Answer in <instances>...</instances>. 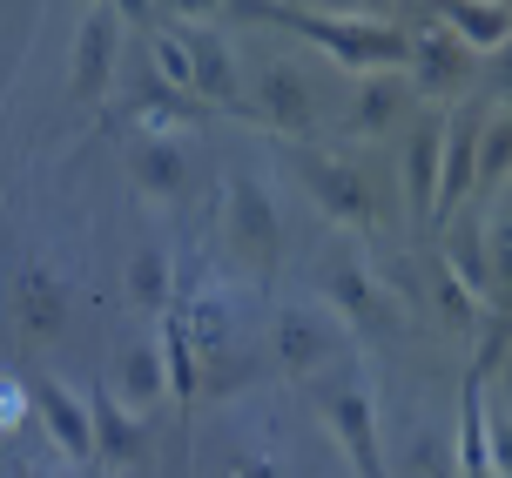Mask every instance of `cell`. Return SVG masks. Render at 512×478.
I'll return each instance as SVG.
<instances>
[{"label": "cell", "instance_id": "cell-1", "mask_svg": "<svg viewBox=\"0 0 512 478\" xmlns=\"http://www.w3.org/2000/svg\"><path fill=\"white\" fill-rule=\"evenodd\" d=\"M243 14H256V21H277L290 27V34H304V41H317L324 54H337V61H351V68H405L411 61V41L398 34V27L384 21H358V14H304V7H270V0H236Z\"/></svg>", "mask_w": 512, "mask_h": 478}, {"label": "cell", "instance_id": "cell-2", "mask_svg": "<svg viewBox=\"0 0 512 478\" xmlns=\"http://www.w3.org/2000/svg\"><path fill=\"white\" fill-rule=\"evenodd\" d=\"M230 243L243 263H277L283 250V229H277V202L256 176H236L230 182Z\"/></svg>", "mask_w": 512, "mask_h": 478}, {"label": "cell", "instance_id": "cell-3", "mask_svg": "<svg viewBox=\"0 0 512 478\" xmlns=\"http://www.w3.org/2000/svg\"><path fill=\"white\" fill-rule=\"evenodd\" d=\"M324 418L337 425L358 478H384V465H378V404H371V391H364V384H324Z\"/></svg>", "mask_w": 512, "mask_h": 478}, {"label": "cell", "instance_id": "cell-4", "mask_svg": "<svg viewBox=\"0 0 512 478\" xmlns=\"http://www.w3.org/2000/svg\"><path fill=\"white\" fill-rule=\"evenodd\" d=\"M297 169H304L310 196L324 202L337 223H351V229H371V223H378V209H371V189H364V176L351 169V162H337V155H297Z\"/></svg>", "mask_w": 512, "mask_h": 478}, {"label": "cell", "instance_id": "cell-5", "mask_svg": "<svg viewBox=\"0 0 512 478\" xmlns=\"http://www.w3.org/2000/svg\"><path fill=\"white\" fill-rule=\"evenodd\" d=\"M256 108H263V122L283 128V135H310V128H317V88H310L290 61H270V68L256 75Z\"/></svg>", "mask_w": 512, "mask_h": 478}, {"label": "cell", "instance_id": "cell-6", "mask_svg": "<svg viewBox=\"0 0 512 478\" xmlns=\"http://www.w3.org/2000/svg\"><path fill=\"white\" fill-rule=\"evenodd\" d=\"M27 404H34V418L48 425V438H54L68 458H95V425H88V404H81L68 384L41 378L34 391H27Z\"/></svg>", "mask_w": 512, "mask_h": 478}, {"label": "cell", "instance_id": "cell-7", "mask_svg": "<svg viewBox=\"0 0 512 478\" xmlns=\"http://www.w3.org/2000/svg\"><path fill=\"white\" fill-rule=\"evenodd\" d=\"M270 344H277V364L283 371H317L324 357H331V324L317 317V310H304V303H290V310H277V330H270Z\"/></svg>", "mask_w": 512, "mask_h": 478}, {"label": "cell", "instance_id": "cell-8", "mask_svg": "<svg viewBox=\"0 0 512 478\" xmlns=\"http://www.w3.org/2000/svg\"><path fill=\"white\" fill-rule=\"evenodd\" d=\"M472 169H479V122L459 115V122L445 128V162H438V202H432V216H452V209L465 202Z\"/></svg>", "mask_w": 512, "mask_h": 478}, {"label": "cell", "instance_id": "cell-9", "mask_svg": "<svg viewBox=\"0 0 512 478\" xmlns=\"http://www.w3.org/2000/svg\"><path fill=\"white\" fill-rule=\"evenodd\" d=\"M438 162H445V122H418L405 135V196L418 216H432L438 202Z\"/></svg>", "mask_w": 512, "mask_h": 478}, {"label": "cell", "instance_id": "cell-10", "mask_svg": "<svg viewBox=\"0 0 512 478\" xmlns=\"http://www.w3.org/2000/svg\"><path fill=\"white\" fill-rule=\"evenodd\" d=\"M128 169H135V182H142V196L176 202L182 189H189V155H182V142H169V135H149V142H135Z\"/></svg>", "mask_w": 512, "mask_h": 478}, {"label": "cell", "instance_id": "cell-11", "mask_svg": "<svg viewBox=\"0 0 512 478\" xmlns=\"http://www.w3.org/2000/svg\"><path fill=\"white\" fill-rule=\"evenodd\" d=\"M88 425H95V458H108V465H135L142 445H149L142 418H135L122 398H95L88 404Z\"/></svg>", "mask_w": 512, "mask_h": 478}, {"label": "cell", "instance_id": "cell-12", "mask_svg": "<svg viewBox=\"0 0 512 478\" xmlns=\"http://www.w3.org/2000/svg\"><path fill=\"white\" fill-rule=\"evenodd\" d=\"M14 310H21V324L34 330V337H54L61 330V317H68V290L54 283L48 263H27L21 283H14Z\"/></svg>", "mask_w": 512, "mask_h": 478}, {"label": "cell", "instance_id": "cell-13", "mask_svg": "<svg viewBox=\"0 0 512 478\" xmlns=\"http://www.w3.org/2000/svg\"><path fill=\"white\" fill-rule=\"evenodd\" d=\"M438 14H445V27L459 34L465 48L499 54L512 41V14H506V7H492V0H438Z\"/></svg>", "mask_w": 512, "mask_h": 478}, {"label": "cell", "instance_id": "cell-14", "mask_svg": "<svg viewBox=\"0 0 512 478\" xmlns=\"http://www.w3.org/2000/svg\"><path fill=\"white\" fill-rule=\"evenodd\" d=\"M324 303H331L337 317H351V324H378V317H391V303L378 297V283L364 277L358 263H331V270H324Z\"/></svg>", "mask_w": 512, "mask_h": 478}, {"label": "cell", "instance_id": "cell-15", "mask_svg": "<svg viewBox=\"0 0 512 478\" xmlns=\"http://www.w3.org/2000/svg\"><path fill=\"white\" fill-rule=\"evenodd\" d=\"M108 68H115V21L108 14H88L75 34V95H102L108 88Z\"/></svg>", "mask_w": 512, "mask_h": 478}, {"label": "cell", "instance_id": "cell-16", "mask_svg": "<svg viewBox=\"0 0 512 478\" xmlns=\"http://www.w3.org/2000/svg\"><path fill=\"white\" fill-rule=\"evenodd\" d=\"M162 384H169V378H162V351H155V344H128L122 364H115V398L142 418V411L162 404Z\"/></svg>", "mask_w": 512, "mask_h": 478}, {"label": "cell", "instance_id": "cell-17", "mask_svg": "<svg viewBox=\"0 0 512 478\" xmlns=\"http://www.w3.org/2000/svg\"><path fill=\"white\" fill-rule=\"evenodd\" d=\"M411 61H418V75H425V88H432V95H452V88H465V75H472V48H465L459 34L411 41Z\"/></svg>", "mask_w": 512, "mask_h": 478}, {"label": "cell", "instance_id": "cell-18", "mask_svg": "<svg viewBox=\"0 0 512 478\" xmlns=\"http://www.w3.org/2000/svg\"><path fill=\"white\" fill-rule=\"evenodd\" d=\"M506 176H512V115H492V122L479 128V169H472V189L492 202Z\"/></svg>", "mask_w": 512, "mask_h": 478}, {"label": "cell", "instance_id": "cell-19", "mask_svg": "<svg viewBox=\"0 0 512 478\" xmlns=\"http://www.w3.org/2000/svg\"><path fill=\"white\" fill-rule=\"evenodd\" d=\"M189 41V68H196V95H216V101H236V68H230V48L209 41V34H182Z\"/></svg>", "mask_w": 512, "mask_h": 478}, {"label": "cell", "instance_id": "cell-20", "mask_svg": "<svg viewBox=\"0 0 512 478\" xmlns=\"http://www.w3.org/2000/svg\"><path fill=\"white\" fill-rule=\"evenodd\" d=\"M398 108H405V88H398V75H371L358 88V128L364 135H384V128L398 122Z\"/></svg>", "mask_w": 512, "mask_h": 478}, {"label": "cell", "instance_id": "cell-21", "mask_svg": "<svg viewBox=\"0 0 512 478\" xmlns=\"http://www.w3.org/2000/svg\"><path fill=\"white\" fill-rule=\"evenodd\" d=\"M445 256H452V277H459L472 297H492V263H486V236H479V229H459Z\"/></svg>", "mask_w": 512, "mask_h": 478}, {"label": "cell", "instance_id": "cell-22", "mask_svg": "<svg viewBox=\"0 0 512 478\" xmlns=\"http://www.w3.org/2000/svg\"><path fill=\"white\" fill-rule=\"evenodd\" d=\"M128 297L142 303V310H162L169 303V256L162 250H135V263H128Z\"/></svg>", "mask_w": 512, "mask_h": 478}, {"label": "cell", "instance_id": "cell-23", "mask_svg": "<svg viewBox=\"0 0 512 478\" xmlns=\"http://www.w3.org/2000/svg\"><path fill=\"white\" fill-rule=\"evenodd\" d=\"M155 68L169 75L176 95H196V68H189V41H182L176 27H155Z\"/></svg>", "mask_w": 512, "mask_h": 478}, {"label": "cell", "instance_id": "cell-24", "mask_svg": "<svg viewBox=\"0 0 512 478\" xmlns=\"http://www.w3.org/2000/svg\"><path fill=\"white\" fill-rule=\"evenodd\" d=\"M486 263H492V290H499V297H512V216H499V223H492Z\"/></svg>", "mask_w": 512, "mask_h": 478}, {"label": "cell", "instance_id": "cell-25", "mask_svg": "<svg viewBox=\"0 0 512 478\" xmlns=\"http://www.w3.org/2000/svg\"><path fill=\"white\" fill-rule=\"evenodd\" d=\"M189 317H196V351H216V344H223V330H230V324H223V317H230V303H223V297H203Z\"/></svg>", "mask_w": 512, "mask_h": 478}, {"label": "cell", "instance_id": "cell-26", "mask_svg": "<svg viewBox=\"0 0 512 478\" xmlns=\"http://www.w3.org/2000/svg\"><path fill=\"white\" fill-rule=\"evenodd\" d=\"M405 478H452L445 438H418V445H411V472H405Z\"/></svg>", "mask_w": 512, "mask_h": 478}, {"label": "cell", "instance_id": "cell-27", "mask_svg": "<svg viewBox=\"0 0 512 478\" xmlns=\"http://www.w3.org/2000/svg\"><path fill=\"white\" fill-rule=\"evenodd\" d=\"M486 438H492V452H499V478H512V418H492Z\"/></svg>", "mask_w": 512, "mask_h": 478}, {"label": "cell", "instance_id": "cell-28", "mask_svg": "<svg viewBox=\"0 0 512 478\" xmlns=\"http://www.w3.org/2000/svg\"><path fill=\"white\" fill-rule=\"evenodd\" d=\"M230 478H277V465H270V458H236V465H230Z\"/></svg>", "mask_w": 512, "mask_h": 478}, {"label": "cell", "instance_id": "cell-29", "mask_svg": "<svg viewBox=\"0 0 512 478\" xmlns=\"http://www.w3.org/2000/svg\"><path fill=\"white\" fill-rule=\"evenodd\" d=\"M27 411V391H14V384H7V391H0V431L14 425V418H21Z\"/></svg>", "mask_w": 512, "mask_h": 478}, {"label": "cell", "instance_id": "cell-30", "mask_svg": "<svg viewBox=\"0 0 512 478\" xmlns=\"http://www.w3.org/2000/svg\"><path fill=\"white\" fill-rule=\"evenodd\" d=\"M115 14H122V21H142V27H155V0H115Z\"/></svg>", "mask_w": 512, "mask_h": 478}, {"label": "cell", "instance_id": "cell-31", "mask_svg": "<svg viewBox=\"0 0 512 478\" xmlns=\"http://www.w3.org/2000/svg\"><path fill=\"white\" fill-rule=\"evenodd\" d=\"M162 7H169V14H216L223 0H162Z\"/></svg>", "mask_w": 512, "mask_h": 478}]
</instances>
